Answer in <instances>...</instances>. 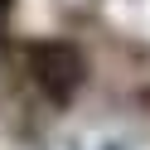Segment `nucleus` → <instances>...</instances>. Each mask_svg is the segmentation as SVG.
Here are the masks:
<instances>
[{
  "label": "nucleus",
  "instance_id": "nucleus-1",
  "mask_svg": "<svg viewBox=\"0 0 150 150\" xmlns=\"http://www.w3.org/2000/svg\"><path fill=\"white\" fill-rule=\"evenodd\" d=\"M29 78H34V87H39L49 102L63 107V102H73L78 87H82V58H78L73 44L44 39V44L29 49Z\"/></svg>",
  "mask_w": 150,
  "mask_h": 150
},
{
  "label": "nucleus",
  "instance_id": "nucleus-2",
  "mask_svg": "<svg viewBox=\"0 0 150 150\" xmlns=\"http://www.w3.org/2000/svg\"><path fill=\"white\" fill-rule=\"evenodd\" d=\"M10 10H15V0H0V34H5V24H10Z\"/></svg>",
  "mask_w": 150,
  "mask_h": 150
}]
</instances>
